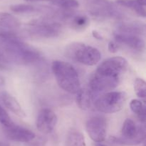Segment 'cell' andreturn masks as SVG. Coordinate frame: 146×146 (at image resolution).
Segmentation results:
<instances>
[{
	"label": "cell",
	"instance_id": "1",
	"mask_svg": "<svg viewBox=\"0 0 146 146\" xmlns=\"http://www.w3.org/2000/svg\"><path fill=\"white\" fill-rule=\"evenodd\" d=\"M0 47L9 62L29 64L37 62L41 59V54L38 50L20 40H1Z\"/></svg>",
	"mask_w": 146,
	"mask_h": 146
},
{
	"label": "cell",
	"instance_id": "2",
	"mask_svg": "<svg viewBox=\"0 0 146 146\" xmlns=\"http://www.w3.org/2000/svg\"><path fill=\"white\" fill-rule=\"evenodd\" d=\"M51 70L61 89L71 94H76L81 88L78 72L71 64L55 60L51 64Z\"/></svg>",
	"mask_w": 146,
	"mask_h": 146
},
{
	"label": "cell",
	"instance_id": "3",
	"mask_svg": "<svg viewBox=\"0 0 146 146\" xmlns=\"http://www.w3.org/2000/svg\"><path fill=\"white\" fill-rule=\"evenodd\" d=\"M65 55L73 61L88 66L95 65L101 58L98 49L80 42L68 44L65 49Z\"/></svg>",
	"mask_w": 146,
	"mask_h": 146
},
{
	"label": "cell",
	"instance_id": "4",
	"mask_svg": "<svg viewBox=\"0 0 146 146\" xmlns=\"http://www.w3.org/2000/svg\"><path fill=\"white\" fill-rule=\"evenodd\" d=\"M145 128L143 125H137L131 119H126L123 125L121 137H111L109 140L112 143L124 145H138L145 139Z\"/></svg>",
	"mask_w": 146,
	"mask_h": 146
},
{
	"label": "cell",
	"instance_id": "5",
	"mask_svg": "<svg viewBox=\"0 0 146 146\" xmlns=\"http://www.w3.org/2000/svg\"><path fill=\"white\" fill-rule=\"evenodd\" d=\"M127 100L125 92H108L101 94L96 100V108L99 112L112 114L120 111Z\"/></svg>",
	"mask_w": 146,
	"mask_h": 146
},
{
	"label": "cell",
	"instance_id": "6",
	"mask_svg": "<svg viewBox=\"0 0 146 146\" xmlns=\"http://www.w3.org/2000/svg\"><path fill=\"white\" fill-rule=\"evenodd\" d=\"M27 34L40 38H52L61 33V24L48 19H36L28 24Z\"/></svg>",
	"mask_w": 146,
	"mask_h": 146
},
{
	"label": "cell",
	"instance_id": "7",
	"mask_svg": "<svg viewBox=\"0 0 146 146\" xmlns=\"http://www.w3.org/2000/svg\"><path fill=\"white\" fill-rule=\"evenodd\" d=\"M128 61L124 57H114L104 60L97 68L96 73L107 77L121 78L128 68Z\"/></svg>",
	"mask_w": 146,
	"mask_h": 146
},
{
	"label": "cell",
	"instance_id": "8",
	"mask_svg": "<svg viewBox=\"0 0 146 146\" xmlns=\"http://www.w3.org/2000/svg\"><path fill=\"white\" fill-rule=\"evenodd\" d=\"M121 78L107 77L95 73L89 82V90L93 94L111 92L118 85Z\"/></svg>",
	"mask_w": 146,
	"mask_h": 146
},
{
	"label": "cell",
	"instance_id": "9",
	"mask_svg": "<svg viewBox=\"0 0 146 146\" xmlns=\"http://www.w3.org/2000/svg\"><path fill=\"white\" fill-rule=\"evenodd\" d=\"M86 128L91 140L96 143L104 141L106 137L107 123L105 117L94 116L88 119L86 124Z\"/></svg>",
	"mask_w": 146,
	"mask_h": 146
},
{
	"label": "cell",
	"instance_id": "10",
	"mask_svg": "<svg viewBox=\"0 0 146 146\" xmlns=\"http://www.w3.org/2000/svg\"><path fill=\"white\" fill-rule=\"evenodd\" d=\"M58 118L54 112L48 108L42 109L36 118V127L41 133L48 134L54 130Z\"/></svg>",
	"mask_w": 146,
	"mask_h": 146
},
{
	"label": "cell",
	"instance_id": "11",
	"mask_svg": "<svg viewBox=\"0 0 146 146\" xmlns=\"http://www.w3.org/2000/svg\"><path fill=\"white\" fill-rule=\"evenodd\" d=\"M4 133L10 140L21 143H30L36 137L34 132L15 124L10 127H4Z\"/></svg>",
	"mask_w": 146,
	"mask_h": 146
},
{
	"label": "cell",
	"instance_id": "12",
	"mask_svg": "<svg viewBox=\"0 0 146 146\" xmlns=\"http://www.w3.org/2000/svg\"><path fill=\"white\" fill-rule=\"evenodd\" d=\"M114 38L118 44H123L133 50L142 51L145 48L144 40L136 34H125L117 31L114 34Z\"/></svg>",
	"mask_w": 146,
	"mask_h": 146
},
{
	"label": "cell",
	"instance_id": "13",
	"mask_svg": "<svg viewBox=\"0 0 146 146\" xmlns=\"http://www.w3.org/2000/svg\"><path fill=\"white\" fill-rule=\"evenodd\" d=\"M1 99L4 105L8 110L12 112L14 114L17 115L21 118H24L26 117V113L23 110L21 106L20 105L17 99L14 98L12 95L7 92H4L1 94Z\"/></svg>",
	"mask_w": 146,
	"mask_h": 146
},
{
	"label": "cell",
	"instance_id": "14",
	"mask_svg": "<svg viewBox=\"0 0 146 146\" xmlns=\"http://www.w3.org/2000/svg\"><path fill=\"white\" fill-rule=\"evenodd\" d=\"M76 102L79 108L86 110L89 109L92 102L93 94L89 89L80 88L76 93Z\"/></svg>",
	"mask_w": 146,
	"mask_h": 146
},
{
	"label": "cell",
	"instance_id": "15",
	"mask_svg": "<svg viewBox=\"0 0 146 146\" xmlns=\"http://www.w3.org/2000/svg\"><path fill=\"white\" fill-rule=\"evenodd\" d=\"M117 31L131 34H143L145 32V25L141 23L129 22L123 23L117 27Z\"/></svg>",
	"mask_w": 146,
	"mask_h": 146
},
{
	"label": "cell",
	"instance_id": "16",
	"mask_svg": "<svg viewBox=\"0 0 146 146\" xmlns=\"http://www.w3.org/2000/svg\"><path fill=\"white\" fill-rule=\"evenodd\" d=\"M66 146H86L84 135L76 129H71L67 133Z\"/></svg>",
	"mask_w": 146,
	"mask_h": 146
},
{
	"label": "cell",
	"instance_id": "17",
	"mask_svg": "<svg viewBox=\"0 0 146 146\" xmlns=\"http://www.w3.org/2000/svg\"><path fill=\"white\" fill-rule=\"evenodd\" d=\"M0 27L14 29L20 27V21L17 17L7 12H0Z\"/></svg>",
	"mask_w": 146,
	"mask_h": 146
},
{
	"label": "cell",
	"instance_id": "18",
	"mask_svg": "<svg viewBox=\"0 0 146 146\" xmlns=\"http://www.w3.org/2000/svg\"><path fill=\"white\" fill-rule=\"evenodd\" d=\"M116 3L123 7L131 9L141 17H145V9L144 7L138 4L136 0H117Z\"/></svg>",
	"mask_w": 146,
	"mask_h": 146
},
{
	"label": "cell",
	"instance_id": "19",
	"mask_svg": "<svg viewBox=\"0 0 146 146\" xmlns=\"http://www.w3.org/2000/svg\"><path fill=\"white\" fill-rule=\"evenodd\" d=\"M130 107L131 110L138 116V119L141 120L142 123L145 122V116H146V110L145 106L143 103L139 100L134 99L131 101L130 103Z\"/></svg>",
	"mask_w": 146,
	"mask_h": 146
},
{
	"label": "cell",
	"instance_id": "20",
	"mask_svg": "<svg viewBox=\"0 0 146 146\" xmlns=\"http://www.w3.org/2000/svg\"><path fill=\"white\" fill-rule=\"evenodd\" d=\"M89 24V19L86 15H76L72 17L71 21V27L77 31L83 30L86 28Z\"/></svg>",
	"mask_w": 146,
	"mask_h": 146
},
{
	"label": "cell",
	"instance_id": "21",
	"mask_svg": "<svg viewBox=\"0 0 146 146\" xmlns=\"http://www.w3.org/2000/svg\"><path fill=\"white\" fill-rule=\"evenodd\" d=\"M51 3L65 10H71L79 7V2L77 0H52Z\"/></svg>",
	"mask_w": 146,
	"mask_h": 146
},
{
	"label": "cell",
	"instance_id": "22",
	"mask_svg": "<svg viewBox=\"0 0 146 146\" xmlns=\"http://www.w3.org/2000/svg\"><path fill=\"white\" fill-rule=\"evenodd\" d=\"M10 9L15 13H31L36 11V8L34 6L30 5V4H14L10 7Z\"/></svg>",
	"mask_w": 146,
	"mask_h": 146
},
{
	"label": "cell",
	"instance_id": "23",
	"mask_svg": "<svg viewBox=\"0 0 146 146\" xmlns=\"http://www.w3.org/2000/svg\"><path fill=\"white\" fill-rule=\"evenodd\" d=\"M0 40H20V35L13 29L0 27Z\"/></svg>",
	"mask_w": 146,
	"mask_h": 146
},
{
	"label": "cell",
	"instance_id": "24",
	"mask_svg": "<svg viewBox=\"0 0 146 146\" xmlns=\"http://www.w3.org/2000/svg\"><path fill=\"white\" fill-rule=\"evenodd\" d=\"M134 90L137 95L141 98L146 97V83L143 79L137 78L134 83Z\"/></svg>",
	"mask_w": 146,
	"mask_h": 146
},
{
	"label": "cell",
	"instance_id": "25",
	"mask_svg": "<svg viewBox=\"0 0 146 146\" xmlns=\"http://www.w3.org/2000/svg\"><path fill=\"white\" fill-rule=\"evenodd\" d=\"M0 123L4 127H10L14 125V122L5 110L0 105Z\"/></svg>",
	"mask_w": 146,
	"mask_h": 146
},
{
	"label": "cell",
	"instance_id": "26",
	"mask_svg": "<svg viewBox=\"0 0 146 146\" xmlns=\"http://www.w3.org/2000/svg\"><path fill=\"white\" fill-rule=\"evenodd\" d=\"M46 138L44 137H38V139H36L35 137V138L31 140L30 143H31V145L33 146H44L46 143Z\"/></svg>",
	"mask_w": 146,
	"mask_h": 146
},
{
	"label": "cell",
	"instance_id": "27",
	"mask_svg": "<svg viewBox=\"0 0 146 146\" xmlns=\"http://www.w3.org/2000/svg\"><path fill=\"white\" fill-rule=\"evenodd\" d=\"M108 48L110 52L115 53L118 50L119 46H118V43L116 42H110L109 44H108Z\"/></svg>",
	"mask_w": 146,
	"mask_h": 146
},
{
	"label": "cell",
	"instance_id": "28",
	"mask_svg": "<svg viewBox=\"0 0 146 146\" xmlns=\"http://www.w3.org/2000/svg\"><path fill=\"white\" fill-rule=\"evenodd\" d=\"M92 34L96 39H97V40H102V36H101V34H100L99 32H98L96 30H93Z\"/></svg>",
	"mask_w": 146,
	"mask_h": 146
},
{
	"label": "cell",
	"instance_id": "29",
	"mask_svg": "<svg viewBox=\"0 0 146 146\" xmlns=\"http://www.w3.org/2000/svg\"><path fill=\"white\" fill-rule=\"evenodd\" d=\"M136 1L143 7H145L146 5V0H136Z\"/></svg>",
	"mask_w": 146,
	"mask_h": 146
},
{
	"label": "cell",
	"instance_id": "30",
	"mask_svg": "<svg viewBox=\"0 0 146 146\" xmlns=\"http://www.w3.org/2000/svg\"><path fill=\"white\" fill-rule=\"evenodd\" d=\"M27 1H49L51 2L52 0H25Z\"/></svg>",
	"mask_w": 146,
	"mask_h": 146
},
{
	"label": "cell",
	"instance_id": "31",
	"mask_svg": "<svg viewBox=\"0 0 146 146\" xmlns=\"http://www.w3.org/2000/svg\"><path fill=\"white\" fill-rule=\"evenodd\" d=\"M94 146H106V145H104L101 144V143H96Z\"/></svg>",
	"mask_w": 146,
	"mask_h": 146
},
{
	"label": "cell",
	"instance_id": "32",
	"mask_svg": "<svg viewBox=\"0 0 146 146\" xmlns=\"http://www.w3.org/2000/svg\"><path fill=\"white\" fill-rule=\"evenodd\" d=\"M0 146H9V145L4 143H0Z\"/></svg>",
	"mask_w": 146,
	"mask_h": 146
},
{
	"label": "cell",
	"instance_id": "33",
	"mask_svg": "<svg viewBox=\"0 0 146 146\" xmlns=\"http://www.w3.org/2000/svg\"><path fill=\"white\" fill-rule=\"evenodd\" d=\"M3 82H4V80H3V79L1 78V77H0V84H1L3 83Z\"/></svg>",
	"mask_w": 146,
	"mask_h": 146
}]
</instances>
